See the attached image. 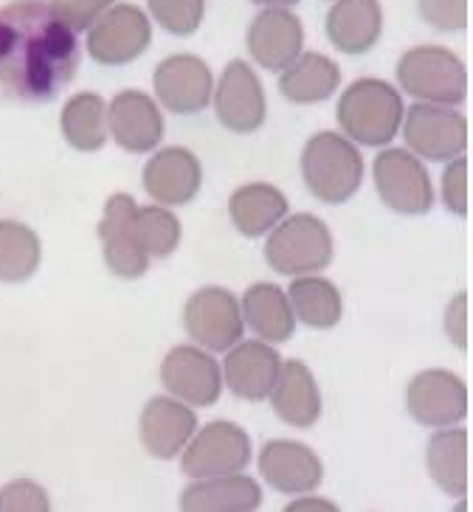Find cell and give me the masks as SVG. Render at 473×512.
Listing matches in <instances>:
<instances>
[{"instance_id": "6da1fadb", "label": "cell", "mask_w": 473, "mask_h": 512, "mask_svg": "<svg viewBox=\"0 0 473 512\" xmlns=\"http://www.w3.org/2000/svg\"><path fill=\"white\" fill-rule=\"evenodd\" d=\"M77 31L46 0H15L0 9V91L9 99L51 102L77 76Z\"/></svg>"}, {"instance_id": "7a4b0ae2", "label": "cell", "mask_w": 473, "mask_h": 512, "mask_svg": "<svg viewBox=\"0 0 473 512\" xmlns=\"http://www.w3.org/2000/svg\"><path fill=\"white\" fill-rule=\"evenodd\" d=\"M403 99L383 79H358L341 93L336 119L355 144L386 147L403 124Z\"/></svg>"}, {"instance_id": "3957f363", "label": "cell", "mask_w": 473, "mask_h": 512, "mask_svg": "<svg viewBox=\"0 0 473 512\" xmlns=\"http://www.w3.org/2000/svg\"><path fill=\"white\" fill-rule=\"evenodd\" d=\"M302 178L316 200L341 206L361 186L364 158L350 138L338 133H316L302 150Z\"/></svg>"}, {"instance_id": "277c9868", "label": "cell", "mask_w": 473, "mask_h": 512, "mask_svg": "<svg viewBox=\"0 0 473 512\" xmlns=\"http://www.w3.org/2000/svg\"><path fill=\"white\" fill-rule=\"evenodd\" d=\"M395 71L400 88L423 105L457 107L468 96L465 62L443 46L409 48Z\"/></svg>"}, {"instance_id": "5b68a950", "label": "cell", "mask_w": 473, "mask_h": 512, "mask_svg": "<svg viewBox=\"0 0 473 512\" xmlns=\"http://www.w3.org/2000/svg\"><path fill=\"white\" fill-rule=\"evenodd\" d=\"M265 259L282 276L324 271L333 262L330 228L313 214H293L288 220H279L265 242Z\"/></svg>"}, {"instance_id": "8992f818", "label": "cell", "mask_w": 473, "mask_h": 512, "mask_svg": "<svg viewBox=\"0 0 473 512\" xmlns=\"http://www.w3.org/2000/svg\"><path fill=\"white\" fill-rule=\"evenodd\" d=\"M181 453H184L181 467L189 479H214V476L243 473L251 462V439L240 425L214 420L206 428H200Z\"/></svg>"}, {"instance_id": "52a82bcc", "label": "cell", "mask_w": 473, "mask_h": 512, "mask_svg": "<svg viewBox=\"0 0 473 512\" xmlns=\"http://www.w3.org/2000/svg\"><path fill=\"white\" fill-rule=\"evenodd\" d=\"M153 43V23L133 3H116L88 29V54L116 68L138 60Z\"/></svg>"}, {"instance_id": "ba28073f", "label": "cell", "mask_w": 473, "mask_h": 512, "mask_svg": "<svg viewBox=\"0 0 473 512\" xmlns=\"http://www.w3.org/2000/svg\"><path fill=\"white\" fill-rule=\"evenodd\" d=\"M403 136L417 158L451 161L468 147V121L454 107L417 102L403 113Z\"/></svg>"}, {"instance_id": "9c48e42d", "label": "cell", "mask_w": 473, "mask_h": 512, "mask_svg": "<svg viewBox=\"0 0 473 512\" xmlns=\"http://www.w3.org/2000/svg\"><path fill=\"white\" fill-rule=\"evenodd\" d=\"M375 189L381 200L397 214H426L434 206V189L426 166L409 150H383L372 166Z\"/></svg>"}, {"instance_id": "30bf717a", "label": "cell", "mask_w": 473, "mask_h": 512, "mask_svg": "<svg viewBox=\"0 0 473 512\" xmlns=\"http://www.w3.org/2000/svg\"><path fill=\"white\" fill-rule=\"evenodd\" d=\"M184 324L189 338L212 352H226L240 344L245 332L243 310L237 296L226 287H203L184 310Z\"/></svg>"}, {"instance_id": "8fae6325", "label": "cell", "mask_w": 473, "mask_h": 512, "mask_svg": "<svg viewBox=\"0 0 473 512\" xmlns=\"http://www.w3.org/2000/svg\"><path fill=\"white\" fill-rule=\"evenodd\" d=\"M212 96L214 116L231 133L248 136V133H257L265 124V110H268L265 91L248 62L231 60Z\"/></svg>"}, {"instance_id": "7c38bea8", "label": "cell", "mask_w": 473, "mask_h": 512, "mask_svg": "<svg viewBox=\"0 0 473 512\" xmlns=\"http://www.w3.org/2000/svg\"><path fill=\"white\" fill-rule=\"evenodd\" d=\"M406 406L414 422L426 428H451L468 414V389L454 372L426 369L409 383Z\"/></svg>"}, {"instance_id": "4fadbf2b", "label": "cell", "mask_w": 473, "mask_h": 512, "mask_svg": "<svg viewBox=\"0 0 473 512\" xmlns=\"http://www.w3.org/2000/svg\"><path fill=\"white\" fill-rule=\"evenodd\" d=\"M153 85L167 110L178 116H192L206 110V105L212 102L214 76L209 65L195 54H172L158 62Z\"/></svg>"}, {"instance_id": "5bb4252c", "label": "cell", "mask_w": 473, "mask_h": 512, "mask_svg": "<svg viewBox=\"0 0 473 512\" xmlns=\"http://www.w3.org/2000/svg\"><path fill=\"white\" fill-rule=\"evenodd\" d=\"M161 383L189 406L209 408L223 394V372L212 355L198 347H175L161 363Z\"/></svg>"}, {"instance_id": "9a60e30c", "label": "cell", "mask_w": 473, "mask_h": 512, "mask_svg": "<svg viewBox=\"0 0 473 512\" xmlns=\"http://www.w3.org/2000/svg\"><path fill=\"white\" fill-rule=\"evenodd\" d=\"M133 214H136V200L130 195H113L107 200L105 217L99 223V240H102V254L110 271L119 279H138L147 273L150 256L136 240L133 228Z\"/></svg>"}, {"instance_id": "2e32d148", "label": "cell", "mask_w": 473, "mask_h": 512, "mask_svg": "<svg viewBox=\"0 0 473 512\" xmlns=\"http://www.w3.org/2000/svg\"><path fill=\"white\" fill-rule=\"evenodd\" d=\"M107 130L127 152L155 150L164 138V116L147 93L122 91L107 105Z\"/></svg>"}, {"instance_id": "e0dca14e", "label": "cell", "mask_w": 473, "mask_h": 512, "mask_svg": "<svg viewBox=\"0 0 473 512\" xmlns=\"http://www.w3.org/2000/svg\"><path fill=\"white\" fill-rule=\"evenodd\" d=\"M302 46H305L302 20L288 9L268 6L265 12L251 20L248 51L265 71H285L290 62L302 54Z\"/></svg>"}, {"instance_id": "ac0fdd59", "label": "cell", "mask_w": 473, "mask_h": 512, "mask_svg": "<svg viewBox=\"0 0 473 512\" xmlns=\"http://www.w3.org/2000/svg\"><path fill=\"white\" fill-rule=\"evenodd\" d=\"M260 473L265 482L285 496L313 493L324 479V467L316 453L293 439H271L260 453Z\"/></svg>"}, {"instance_id": "d6986e66", "label": "cell", "mask_w": 473, "mask_h": 512, "mask_svg": "<svg viewBox=\"0 0 473 512\" xmlns=\"http://www.w3.org/2000/svg\"><path fill=\"white\" fill-rule=\"evenodd\" d=\"M203 183V169L195 152L184 147H167L155 152L144 164V192L161 206H186L192 203Z\"/></svg>"}, {"instance_id": "ffe728a7", "label": "cell", "mask_w": 473, "mask_h": 512, "mask_svg": "<svg viewBox=\"0 0 473 512\" xmlns=\"http://www.w3.org/2000/svg\"><path fill=\"white\" fill-rule=\"evenodd\" d=\"M198 417L178 397H153L141 411V442L155 459H172L195 437Z\"/></svg>"}, {"instance_id": "44dd1931", "label": "cell", "mask_w": 473, "mask_h": 512, "mask_svg": "<svg viewBox=\"0 0 473 512\" xmlns=\"http://www.w3.org/2000/svg\"><path fill=\"white\" fill-rule=\"evenodd\" d=\"M279 369H282V358L265 341L234 344L223 363V375H226L229 389L248 403H260L271 394Z\"/></svg>"}, {"instance_id": "7402d4cb", "label": "cell", "mask_w": 473, "mask_h": 512, "mask_svg": "<svg viewBox=\"0 0 473 512\" xmlns=\"http://www.w3.org/2000/svg\"><path fill=\"white\" fill-rule=\"evenodd\" d=\"M327 40L341 54H367L381 40L383 9L381 0H336L327 12Z\"/></svg>"}, {"instance_id": "603a6c76", "label": "cell", "mask_w": 473, "mask_h": 512, "mask_svg": "<svg viewBox=\"0 0 473 512\" xmlns=\"http://www.w3.org/2000/svg\"><path fill=\"white\" fill-rule=\"evenodd\" d=\"M271 403L279 420L290 428H310L321 417V394L316 377L302 361H285L279 369Z\"/></svg>"}, {"instance_id": "cb8c5ba5", "label": "cell", "mask_w": 473, "mask_h": 512, "mask_svg": "<svg viewBox=\"0 0 473 512\" xmlns=\"http://www.w3.org/2000/svg\"><path fill=\"white\" fill-rule=\"evenodd\" d=\"M260 504V484L243 473L195 479V484L181 493V510L186 512H251Z\"/></svg>"}, {"instance_id": "d4e9b609", "label": "cell", "mask_w": 473, "mask_h": 512, "mask_svg": "<svg viewBox=\"0 0 473 512\" xmlns=\"http://www.w3.org/2000/svg\"><path fill=\"white\" fill-rule=\"evenodd\" d=\"M341 85V68L330 57L307 51L290 62L279 76V93L293 105H319Z\"/></svg>"}, {"instance_id": "484cf974", "label": "cell", "mask_w": 473, "mask_h": 512, "mask_svg": "<svg viewBox=\"0 0 473 512\" xmlns=\"http://www.w3.org/2000/svg\"><path fill=\"white\" fill-rule=\"evenodd\" d=\"M243 321L262 341H271V344L288 341L296 330V316L288 302V293L271 282H257L245 290Z\"/></svg>"}, {"instance_id": "4316f807", "label": "cell", "mask_w": 473, "mask_h": 512, "mask_svg": "<svg viewBox=\"0 0 473 512\" xmlns=\"http://www.w3.org/2000/svg\"><path fill=\"white\" fill-rule=\"evenodd\" d=\"M231 223L245 237H262L265 231L285 220L288 197L271 183H245L229 200Z\"/></svg>"}, {"instance_id": "83f0119b", "label": "cell", "mask_w": 473, "mask_h": 512, "mask_svg": "<svg viewBox=\"0 0 473 512\" xmlns=\"http://www.w3.org/2000/svg\"><path fill=\"white\" fill-rule=\"evenodd\" d=\"M426 465L437 487L451 498L468 493V434L462 428H443L428 439Z\"/></svg>"}, {"instance_id": "f1b7e54d", "label": "cell", "mask_w": 473, "mask_h": 512, "mask_svg": "<svg viewBox=\"0 0 473 512\" xmlns=\"http://www.w3.org/2000/svg\"><path fill=\"white\" fill-rule=\"evenodd\" d=\"M60 127L65 141L79 152H96L107 141V105L96 93H77L62 107Z\"/></svg>"}, {"instance_id": "f546056e", "label": "cell", "mask_w": 473, "mask_h": 512, "mask_svg": "<svg viewBox=\"0 0 473 512\" xmlns=\"http://www.w3.org/2000/svg\"><path fill=\"white\" fill-rule=\"evenodd\" d=\"M288 302L293 307V316L299 318L305 327L313 330H330L341 321V293L333 282L321 276H299L288 287Z\"/></svg>"}, {"instance_id": "4dcf8cb0", "label": "cell", "mask_w": 473, "mask_h": 512, "mask_svg": "<svg viewBox=\"0 0 473 512\" xmlns=\"http://www.w3.org/2000/svg\"><path fill=\"white\" fill-rule=\"evenodd\" d=\"M43 259L40 237L23 223L0 220V282H26Z\"/></svg>"}, {"instance_id": "1f68e13d", "label": "cell", "mask_w": 473, "mask_h": 512, "mask_svg": "<svg viewBox=\"0 0 473 512\" xmlns=\"http://www.w3.org/2000/svg\"><path fill=\"white\" fill-rule=\"evenodd\" d=\"M133 228H136L138 245L150 259H164L181 242V220L164 206H147V209L136 206Z\"/></svg>"}, {"instance_id": "d6a6232c", "label": "cell", "mask_w": 473, "mask_h": 512, "mask_svg": "<svg viewBox=\"0 0 473 512\" xmlns=\"http://www.w3.org/2000/svg\"><path fill=\"white\" fill-rule=\"evenodd\" d=\"M153 20L175 37H189L200 29L206 0H147Z\"/></svg>"}, {"instance_id": "836d02e7", "label": "cell", "mask_w": 473, "mask_h": 512, "mask_svg": "<svg viewBox=\"0 0 473 512\" xmlns=\"http://www.w3.org/2000/svg\"><path fill=\"white\" fill-rule=\"evenodd\" d=\"M51 501L37 482L17 479L0 490V512H48Z\"/></svg>"}, {"instance_id": "e575fe53", "label": "cell", "mask_w": 473, "mask_h": 512, "mask_svg": "<svg viewBox=\"0 0 473 512\" xmlns=\"http://www.w3.org/2000/svg\"><path fill=\"white\" fill-rule=\"evenodd\" d=\"M417 12L431 29L462 31L468 26V0H420Z\"/></svg>"}, {"instance_id": "d590c367", "label": "cell", "mask_w": 473, "mask_h": 512, "mask_svg": "<svg viewBox=\"0 0 473 512\" xmlns=\"http://www.w3.org/2000/svg\"><path fill=\"white\" fill-rule=\"evenodd\" d=\"M443 206L457 217L468 214V161L451 158L443 172Z\"/></svg>"}, {"instance_id": "8d00e7d4", "label": "cell", "mask_w": 473, "mask_h": 512, "mask_svg": "<svg viewBox=\"0 0 473 512\" xmlns=\"http://www.w3.org/2000/svg\"><path fill=\"white\" fill-rule=\"evenodd\" d=\"M110 6H113V0H54L51 3V9L74 31L91 29Z\"/></svg>"}, {"instance_id": "74e56055", "label": "cell", "mask_w": 473, "mask_h": 512, "mask_svg": "<svg viewBox=\"0 0 473 512\" xmlns=\"http://www.w3.org/2000/svg\"><path fill=\"white\" fill-rule=\"evenodd\" d=\"M465 313H468V304L465 299L459 296L457 302L451 304V310H448V318H445V327L451 332V338H454V344L457 347H465L468 344V330H465Z\"/></svg>"}, {"instance_id": "f35d334b", "label": "cell", "mask_w": 473, "mask_h": 512, "mask_svg": "<svg viewBox=\"0 0 473 512\" xmlns=\"http://www.w3.org/2000/svg\"><path fill=\"white\" fill-rule=\"evenodd\" d=\"M299 510H338L333 501H316V498H302V501H293L288 504V512H299Z\"/></svg>"}, {"instance_id": "ab89813d", "label": "cell", "mask_w": 473, "mask_h": 512, "mask_svg": "<svg viewBox=\"0 0 473 512\" xmlns=\"http://www.w3.org/2000/svg\"><path fill=\"white\" fill-rule=\"evenodd\" d=\"M251 3H257V6H282V9H288V6H296L299 0H251Z\"/></svg>"}]
</instances>
